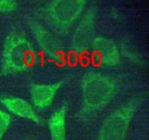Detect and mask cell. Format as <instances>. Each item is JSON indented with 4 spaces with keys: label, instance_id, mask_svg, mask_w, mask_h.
<instances>
[{
    "label": "cell",
    "instance_id": "1",
    "mask_svg": "<svg viewBox=\"0 0 149 140\" xmlns=\"http://www.w3.org/2000/svg\"><path fill=\"white\" fill-rule=\"evenodd\" d=\"M34 53L31 44L18 35L10 36L3 47L2 68L6 73L23 71L32 64Z\"/></svg>",
    "mask_w": 149,
    "mask_h": 140
},
{
    "label": "cell",
    "instance_id": "2",
    "mask_svg": "<svg viewBox=\"0 0 149 140\" xmlns=\"http://www.w3.org/2000/svg\"><path fill=\"white\" fill-rule=\"evenodd\" d=\"M133 110L126 108L113 113L103 125L97 140H123L128 130Z\"/></svg>",
    "mask_w": 149,
    "mask_h": 140
},
{
    "label": "cell",
    "instance_id": "3",
    "mask_svg": "<svg viewBox=\"0 0 149 140\" xmlns=\"http://www.w3.org/2000/svg\"><path fill=\"white\" fill-rule=\"evenodd\" d=\"M93 78L86 82V97L88 102H91L92 104L100 103L102 100H105L106 97H108L111 91L112 86L109 83L107 78H103L102 76H93Z\"/></svg>",
    "mask_w": 149,
    "mask_h": 140
},
{
    "label": "cell",
    "instance_id": "4",
    "mask_svg": "<svg viewBox=\"0 0 149 140\" xmlns=\"http://www.w3.org/2000/svg\"><path fill=\"white\" fill-rule=\"evenodd\" d=\"M61 82L53 84H38L31 88L30 94L33 103L39 109H45L52 103Z\"/></svg>",
    "mask_w": 149,
    "mask_h": 140
},
{
    "label": "cell",
    "instance_id": "5",
    "mask_svg": "<svg viewBox=\"0 0 149 140\" xmlns=\"http://www.w3.org/2000/svg\"><path fill=\"white\" fill-rule=\"evenodd\" d=\"M0 102L8 110L13 114L20 117L31 120L35 123L40 122L38 117L36 115L31 106L24 100L17 97H4L0 98Z\"/></svg>",
    "mask_w": 149,
    "mask_h": 140
},
{
    "label": "cell",
    "instance_id": "6",
    "mask_svg": "<svg viewBox=\"0 0 149 140\" xmlns=\"http://www.w3.org/2000/svg\"><path fill=\"white\" fill-rule=\"evenodd\" d=\"M65 117L66 109L65 107L55 111L49 120V130L52 140H65Z\"/></svg>",
    "mask_w": 149,
    "mask_h": 140
},
{
    "label": "cell",
    "instance_id": "7",
    "mask_svg": "<svg viewBox=\"0 0 149 140\" xmlns=\"http://www.w3.org/2000/svg\"><path fill=\"white\" fill-rule=\"evenodd\" d=\"M11 119L9 114L0 110V139L3 137L10 127Z\"/></svg>",
    "mask_w": 149,
    "mask_h": 140
},
{
    "label": "cell",
    "instance_id": "8",
    "mask_svg": "<svg viewBox=\"0 0 149 140\" xmlns=\"http://www.w3.org/2000/svg\"><path fill=\"white\" fill-rule=\"evenodd\" d=\"M17 6V3L14 1H0V12H7L15 10Z\"/></svg>",
    "mask_w": 149,
    "mask_h": 140
}]
</instances>
